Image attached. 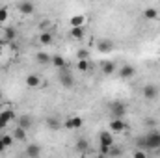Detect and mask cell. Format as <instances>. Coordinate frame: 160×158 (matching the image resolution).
<instances>
[{
	"label": "cell",
	"mask_w": 160,
	"mask_h": 158,
	"mask_svg": "<svg viewBox=\"0 0 160 158\" xmlns=\"http://www.w3.org/2000/svg\"><path fill=\"white\" fill-rule=\"evenodd\" d=\"M17 7H19V13H21V15H32L34 9H36L34 2H30V0H21Z\"/></svg>",
	"instance_id": "9"
},
{
	"label": "cell",
	"mask_w": 160,
	"mask_h": 158,
	"mask_svg": "<svg viewBox=\"0 0 160 158\" xmlns=\"http://www.w3.org/2000/svg\"><path fill=\"white\" fill-rule=\"evenodd\" d=\"M47 126H48L50 130H60V128H62V123L56 117H48L47 119Z\"/></svg>",
	"instance_id": "25"
},
{
	"label": "cell",
	"mask_w": 160,
	"mask_h": 158,
	"mask_svg": "<svg viewBox=\"0 0 160 158\" xmlns=\"http://www.w3.org/2000/svg\"><path fill=\"white\" fill-rule=\"evenodd\" d=\"M134 75H136V69H134L132 65H128V63H127V65H123V67L119 69V77H121V78H125V80L132 78Z\"/></svg>",
	"instance_id": "13"
},
{
	"label": "cell",
	"mask_w": 160,
	"mask_h": 158,
	"mask_svg": "<svg viewBox=\"0 0 160 158\" xmlns=\"http://www.w3.org/2000/svg\"><path fill=\"white\" fill-rule=\"evenodd\" d=\"M69 24H71V28H75V26H84V24H86V17H84V15H73V17L69 19Z\"/></svg>",
	"instance_id": "21"
},
{
	"label": "cell",
	"mask_w": 160,
	"mask_h": 158,
	"mask_svg": "<svg viewBox=\"0 0 160 158\" xmlns=\"http://www.w3.org/2000/svg\"><path fill=\"white\" fill-rule=\"evenodd\" d=\"M15 123H17V126L30 130V128L34 126V117H32L30 114H21V116H17V117H15Z\"/></svg>",
	"instance_id": "7"
},
{
	"label": "cell",
	"mask_w": 160,
	"mask_h": 158,
	"mask_svg": "<svg viewBox=\"0 0 160 158\" xmlns=\"http://www.w3.org/2000/svg\"><path fill=\"white\" fill-rule=\"evenodd\" d=\"M6 149H8V147H6V145H4V141H2V138H0V153H4V151H6Z\"/></svg>",
	"instance_id": "32"
},
{
	"label": "cell",
	"mask_w": 160,
	"mask_h": 158,
	"mask_svg": "<svg viewBox=\"0 0 160 158\" xmlns=\"http://www.w3.org/2000/svg\"><path fill=\"white\" fill-rule=\"evenodd\" d=\"M82 125H84V119L80 116H69L63 121V126L67 130H78V128H82Z\"/></svg>",
	"instance_id": "5"
},
{
	"label": "cell",
	"mask_w": 160,
	"mask_h": 158,
	"mask_svg": "<svg viewBox=\"0 0 160 158\" xmlns=\"http://www.w3.org/2000/svg\"><path fill=\"white\" fill-rule=\"evenodd\" d=\"M77 69H78L80 73H88V71H89V60H88V58L78 60V62H77Z\"/></svg>",
	"instance_id": "24"
},
{
	"label": "cell",
	"mask_w": 160,
	"mask_h": 158,
	"mask_svg": "<svg viewBox=\"0 0 160 158\" xmlns=\"http://www.w3.org/2000/svg\"><path fill=\"white\" fill-rule=\"evenodd\" d=\"M97 50H99V52H102V54L112 52V50H114V41L106 39V37L99 39V41H97Z\"/></svg>",
	"instance_id": "10"
},
{
	"label": "cell",
	"mask_w": 160,
	"mask_h": 158,
	"mask_svg": "<svg viewBox=\"0 0 160 158\" xmlns=\"http://www.w3.org/2000/svg\"><path fill=\"white\" fill-rule=\"evenodd\" d=\"M24 84H26V87L34 89V87H39L41 86V78L38 77V75H28L26 80H24Z\"/></svg>",
	"instance_id": "16"
},
{
	"label": "cell",
	"mask_w": 160,
	"mask_h": 158,
	"mask_svg": "<svg viewBox=\"0 0 160 158\" xmlns=\"http://www.w3.org/2000/svg\"><path fill=\"white\" fill-rule=\"evenodd\" d=\"M60 84H62L65 89H71V87H75V77H73V73H71L67 67L60 69Z\"/></svg>",
	"instance_id": "3"
},
{
	"label": "cell",
	"mask_w": 160,
	"mask_h": 158,
	"mask_svg": "<svg viewBox=\"0 0 160 158\" xmlns=\"http://www.w3.org/2000/svg\"><path fill=\"white\" fill-rule=\"evenodd\" d=\"M143 19H147V21H157V19H158V9H155V7H145V9H143Z\"/></svg>",
	"instance_id": "20"
},
{
	"label": "cell",
	"mask_w": 160,
	"mask_h": 158,
	"mask_svg": "<svg viewBox=\"0 0 160 158\" xmlns=\"http://www.w3.org/2000/svg\"><path fill=\"white\" fill-rule=\"evenodd\" d=\"M13 119H15V112H13V110H9V108H8V110L0 112V130H4V128L13 121Z\"/></svg>",
	"instance_id": "8"
},
{
	"label": "cell",
	"mask_w": 160,
	"mask_h": 158,
	"mask_svg": "<svg viewBox=\"0 0 160 158\" xmlns=\"http://www.w3.org/2000/svg\"><path fill=\"white\" fill-rule=\"evenodd\" d=\"M50 63H52L58 71H60V69H63V67H67V62H65V60H63V56H60V54H54Z\"/></svg>",
	"instance_id": "19"
},
{
	"label": "cell",
	"mask_w": 160,
	"mask_h": 158,
	"mask_svg": "<svg viewBox=\"0 0 160 158\" xmlns=\"http://www.w3.org/2000/svg\"><path fill=\"white\" fill-rule=\"evenodd\" d=\"M127 110H128V106H127L125 102H121V101H112V102L108 104L110 117H123V119H125Z\"/></svg>",
	"instance_id": "2"
},
{
	"label": "cell",
	"mask_w": 160,
	"mask_h": 158,
	"mask_svg": "<svg viewBox=\"0 0 160 158\" xmlns=\"http://www.w3.org/2000/svg\"><path fill=\"white\" fill-rule=\"evenodd\" d=\"M145 140V151H160V130H151L143 136Z\"/></svg>",
	"instance_id": "1"
},
{
	"label": "cell",
	"mask_w": 160,
	"mask_h": 158,
	"mask_svg": "<svg viewBox=\"0 0 160 158\" xmlns=\"http://www.w3.org/2000/svg\"><path fill=\"white\" fill-rule=\"evenodd\" d=\"M13 138H15V141H26V128L17 126L13 130Z\"/></svg>",
	"instance_id": "22"
},
{
	"label": "cell",
	"mask_w": 160,
	"mask_h": 158,
	"mask_svg": "<svg viewBox=\"0 0 160 158\" xmlns=\"http://www.w3.org/2000/svg\"><path fill=\"white\" fill-rule=\"evenodd\" d=\"M88 147H89V143H88V140H86V138H78V140H77V151L86 153V151H88Z\"/></svg>",
	"instance_id": "26"
},
{
	"label": "cell",
	"mask_w": 160,
	"mask_h": 158,
	"mask_svg": "<svg viewBox=\"0 0 160 158\" xmlns=\"http://www.w3.org/2000/svg\"><path fill=\"white\" fill-rule=\"evenodd\" d=\"M108 128H110L114 134H121V132H125V130L128 128V123L123 117H112L110 123H108Z\"/></svg>",
	"instance_id": "4"
},
{
	"label": "cell",
	"mask_w": 160,
	"mask_h": 158,
	"mask_svg": "<svg viewBox=\"0 0 160 158\" xmlns=\"http://www.w3.org/2000/svg\"><path fill=\"white\" fill-rule=\"evenodd\" d=\"M38 41H39L43 47H48V45H52V41H54V37H52V34H50V30H45V32H41L39 37H38Z\"/></svg>",
	"instance_id": "15"
},
{
	"label": "cell",
	"mask_w": 160,
	"mask_h": 158,
	"mask_svg": "<svg viewBox=\"0 0 160 158\" xmlns=\"http://www.w3.org/2000/svg\"><path fill=\"white\" fill-rule=\"evenodd\" d=\"M99 145H114V132L112 130L99 132Z\"/></svg>",
	"instance_id": "11"
},
{
	"label": "cell",
	"mask_w": 160,
	"mask_h": 158,
	"mask_svg": "<svg viewBox=\"0 0 160 158\" xmlns=\"http://www.w3.org/2000/svg\"><path fill=\"white\" fill-rule=\"evenodd\" d=\"M0 138H2V141H4V145H6V147H11V145L15 143V138H13V134H6V132H4Z\"/></svg>",
	"instance_id": "27"
},
{
	"label": "cell",
	"mask_w": 160,
	"mask_h": 158,
	"mask_svg": "<svg viewBox=\"0 0 160 158\" xmlns=\"http://www.w3.org/2000/svg\"><path fill=\"white\" fill-rule=\"evenodd\" d=\"M142 95H143L145 101H155V99L158 97V87H157L155 84H145V86L142 87Z\"/></svg>",
	"instance_id": "6"
},
{
	"label": "cell",
	"mask_w": 160,
	"mask_h": 158,
	"mask_svg": "<svg viewBox=\"0 0 160 158\" xmlns=\"http://www.w3.org/2000/svg\"><path fill=\"white\" fill-rule=\"evenodd\" d=\"M134 156H136V158H143V156H145V153H143V151H136V153H134Z\"/></svg>",
	"instance_id": "30"
},
{
	"label": "cell",
	"mask_w": 160,
	"mask_h": 158,
	"mask_svg": "<svg viewBox=\"0 0 160 158\" xmlns=\"http://www.w3.org/2000/svg\"><path fill=\"white\" fill-rule=\"evenodd\" d=\"M9 19V9L8 7H0V24H4Z\"/></svg>",
	"instance_id": "28"
},
{
	"label": "cell",
	"mask_w": 160,
	"mask_h": 158,
	"mask_svg": "<svg viewBox=\"0 0 160 158\" xmlns=\"http://www.w3.org/2000/svg\"><path fill=\"white\" fill-rule=\"evenodd\" d=\"M48 24H50V21H43V22H41V28H43V30H47V28H48Z\"/></svg>",
	"instance_id": "31"
},
{
	"label": "cell",
	"mask_w": 160,
	"mask_h": 158,
	"mask_svg": "<svg viewBox=\"0 0 160 158\" xmlns=\"http://www.w3.org/2000/svg\"><path fill=\"white\" fill-rule=\"evenodd\" d=\"M71 37L75 41H82L86 37V30H84V26H75V28H71Z\"/></svg>",
	"instance_id": "17"
},
{
	"label": "cell",
	"mask_w": 160,
	"mask_h": 158,
	"mask_svg": "<svg viewBox=\"0 0 160 158\" xmlns=\"http://www.w3.org/2000/svg\"><path fill=\"white\" fill-rule=\"evenodd\" d=\"M101 71H102V75H114L116 71H118V65H116V62H102L101 63Z\"/></svg>",
	"instance_id": "12"
},
{
	"label": "cell",
	"mask_w": 160,
	"mask_h": 158,
	"mask_svg": "<svg viewBox=\"0 0 160 158\" xmlns=\"http://www.w3.org/2000/svg\"><path fill=\"white\" fill-rule=\"evenodd\" d=\"M2 52H4V41H0V56H2Z\"/></svg>",
	"instance_id": "33"
},
{
	"label": "cell",
	"mask_w": 160,
	"mask_h": 158,
	"mask_svg": "<svg viewBox=\"0 0 160 158\" xmlns=\"http://www.w3.org/2000/svg\"><path fill=\"white\" fill-rule=\"evenodd\" d=\"M24 155H26V156H30V158L39 156V155H41V147H39V145H36V143H30V145L26 147Z\"/></svg>",
	"instance_id": "18"
},
{
	"label": "cell",
	"mask_w": 160,
	"mask_h": 158,
	"mask_svg": "<svg viewBox=\"0 0 160 158\" xmlns=\"http://www.w3.org/2000/svg\"><path fill=\"white\" fill-rule=\"evenodd\" d=\"M77 58H78V60H84V58H89V52H88L86 48H80L78 52H77Z\"/></svg>",
	"instance_id": "29"
},
{
	"label": "cell",
	"mask_w": 160,
	"mask_h": 158,
	"mask_svg": "<svg viewBox=\"0 0 160 158\" xmlns=\"http://www.w3.org/2000/svg\"><path fill=\"white\" fill-rule=\"evenodd\" d=\"M36 62L41 63V65H47V63L52 62V56L48 52H45V50H39V52H36Z\"/></svg>",
	"instance_id": "14"
},
{
	"label": "cell",
	"mask_w": 160,
	"mask_h": 158,
	"mask_svg": "<svg viewBox=\"0 0 160 158\" xmlns=\"http://www.w3.org/2000/svg\"><path fill=\"white\" fill-rule=\"evenodd\" d=\"M15 37H17V32H15V28H11V26H6V28H4V39H2V41H6V43H8V41H13Z\"/></svg>",
	"instance_id": "23"
}]
</instances>
